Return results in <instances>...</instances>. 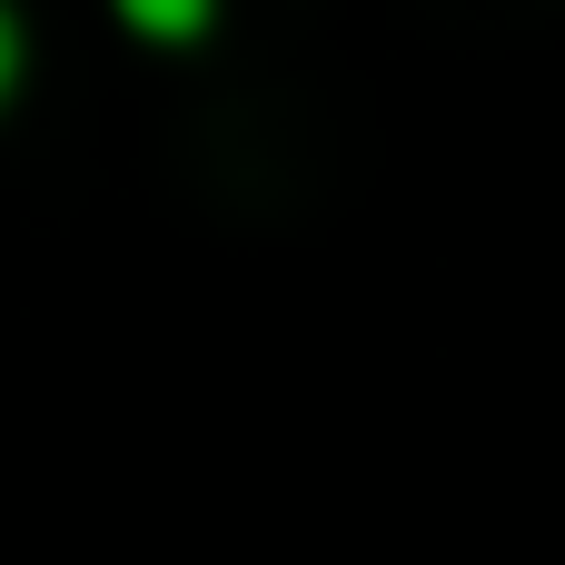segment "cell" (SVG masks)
Instances as JSON below:
<instances>
[{
	"mask_svg": "<svg viewBox=\"0 0 565 565\" xmlns=\"http://www.w3.org/2000/svg\"><path fill=\"white\" fill-rule=\"evenodd\" d=\"M20 89V20H10V0H0V99Z\"/></svg>",
	"mask_w": 565,
	"mask_h": 565,
	"instance_id": "cell-2",
	"label": "cell"
},
{
	"mask_svg": "<svg viewBox=\"0 0 565 565\" xmlns=\"http://www.w3.org/2000/svg\"><path fill=\"white\" fill-rule=\"evenodd\" d=\"M119 20L149 30V40H199L218 20V0H119Z\"/></svg>",
	"mask_w": 565,
	"mask_h": 565,
	"instance_id": "cell-1",
	"label": "cell"
}]
</instances>
